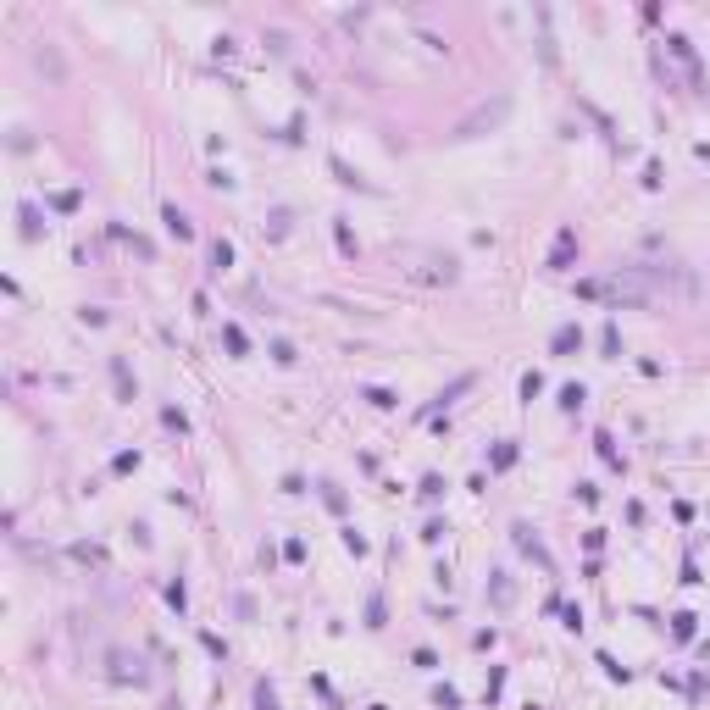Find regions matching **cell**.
Here are the masks:
<instances>
[{"label": "cell", "instance_id": "1", "mask_svg": "<svg viewBox=\"0 0 710 710\" xmlns=\"http://www.w3.org/2000/svg\"><path fill=\"white\" fill-rule=\"evenodd\" d=\"M505 111H511V100L499 94L494 106H477V111H472V117H467V122H461V128H455V134H461V139H472V134H483V128H494V122H499Z\"/></svg>", "mask_w": 710, "mask_h": 710}, {"label": "cell", "instance_id": "2", "mask_svg": "<svg viewBox=\"0 0 710 710\" xmlns=\"http://www.w3.org/2000/svg\"><path fill=\"white\" fill-rule=\"evenodd\" d=\"M161 222H166V234L189 239V222H183V211H178V206H166V211H161Z\"/></svg>", "mask_w": 710, "mask_h": 710}, {"label": "cell", "instance_id": "3", "mask_svg": "<svg viewBox=\"0 0 710 710\" xmlns=\"http://www.w3.org/2000/svg\"><path fill=\"white\" fill-rule=\"evenodd\" d=\"M560 405H566V411H577V405H583V389H577V383H571V389H560Z\"/></svg>", "mask_w": 710, "mask_h": 710}]
</instances>
